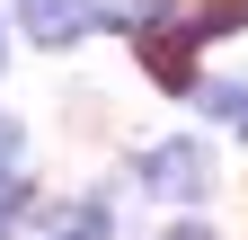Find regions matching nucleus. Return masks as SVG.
<instances>
[{"mask_svg":"<svg viewBox=\"0 0 248 240\" xmlns=\"http://www.w3.org/2000/svg\"><path fill=\"white\" fill-rule=\"evenodd\" d=\"M142 187L160 205H195V196H213V152L204 142H160V152H142Z\"/></svg>","mask_w":248,"mask_h":240,"instance_id":"f257e3e1","label":"nucleus"},{"mask_svg":"<svg viewBox=\"0 0 248 240\" xmlns=\"http://www.w3.org/2000/svg\"><path fill=\"white\" fill-rule=\"evenodd\" d=\"M18 18H27L36 45H80L98 27V0H18Z\"/></svg>","mask_w":248,"mask_h":240,"instance_id":"f03ea898","label":"nucleus"},{"mask_svg":"<svg viewBox=\"0 0 248 240\" xmlns=\"http://www.w3.org/2000/svg\"><path fill=\"white\" fill-rule=\"evenodd\" d=\"M169 0H98V18H115V27H151Z\"/></svg>","mask_w":248,"mask_h":240,"instance_id":"7ed1b4c3","label":"nucleus"},{"mask_svg":"<svg viewBox=\"0 0 248 240\" xmlns=\"http://www.w3.org/2000/svg\"><path fill=\"white\" fill-rule=\"evenodd\" d=\"M18 214H27V187H18V178H0V240L18 231Z\"/></svg>","mask_w":248,"mask_h":240,"instance_id":"20e7f679","label":"nucleus"},{"mask_svg":"<svg viewBox=\"0 0 248 240\" xmlns=\"http://www.w3.org/2000/svg\"><path fill=\"white\" fill-rule=\"evenodd\" d=\"M0 178H18V125L0 116Z\"/></svg>","mask_w":248,"mask_h":240,"instance_id":"39448f33","label":"nucleus"},{"mask_svg":"<svg viewBox=\"0 0 248 240\" xmlns=\"http://www.w3.org/2000/svg\"><path fill=\"white\" fill-rule=\"evenodd\" d=\"M169 240H204V231H169Z\"/></svg>","mask_w":248,"mask_h":240,"instance_id":"423d86ee","label":"nucleus"}]
</instances>
